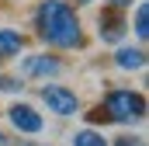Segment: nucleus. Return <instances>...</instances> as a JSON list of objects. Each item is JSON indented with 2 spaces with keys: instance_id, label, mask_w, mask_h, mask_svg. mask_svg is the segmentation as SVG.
Here are the masks:
<instances>
[{
  "instance_id": "nucleus-4",
  "label": "nucleus",
  "mask_w": 149,
  "mask_h": 146,
  "mask_svg": "<svg viewBox=\"0 0 149 146\" xmlns=\"http://www.w3.org/2000/svg\"><path fill=\"white\" fill-rule=\"evenodd\" d=\"M7 118L14 129H21L24 136H38L42 132V115H38L31 105H10L7 108Z\"/></svg>"
},
{
  "instance_id": "nucleus-3",
  "label": "nucleus",
  "mask_w": 149,
  "mask_h": 146,
  "mask_svg": "<svg viewBox=\"0 0 149 146\" xmlns=\"http://www.w3.org/2000/svg\"><path fill=\"white\" fill-rule=\"evenodd\" d=\"M42 101L49 105V111H56V115H76L80 111V98H76L73 91L59 87V84H45L42 87Z\"/></svg>"
},
{
  "instance_id": "nucleus-11",
  "label": "nucleus",
  "mask_w": 149,
  "mask_h": 146,
  "mask_svg": "<svg viewBox=\"0 0 149 146\" xmlns=\"http://www.w3.org/2000/svg\"><path fill=\"white\" fill-rule=\"evenodd\" d=\"M0 91H21V80H14V77H0Z\"/></svg>"
},
{
  "instance_id": "nucleus-6",
  "label": "nucleus",
  "mask_w": 149,
  "mask_h": 146,
  "mask_svg": "<svg viewBox=\"0 0 149 146\" xmlns=\"http://www.w3.org/2000/svg\"><path fill=\"white\" fill-rule=\"evenodd\" d=\"M125 32H128V28H125L121 14H118L114 7L108 11V14H101V38H104V42H121Z\"/></svg>"
},
{
  "instance_id": "nucleus-15",
  "label": "nucleus",
  "mask_w": 149,
  "mask_h": 146,
  "mask_svg": "<svg viewBox=\"0 0 149 146\" xmlns=\"http://www.w3.org/2000/svg\"><path fill=\"white\" fill-rule=\"evenodd\" d=\"M80 4H90V0H80Z\"/></svg>"
},
{
  "instance_id": "nucleus-12",
  "label": "nucleus",
  "mask_w": 149,
  "mask_h": 146,
  "mask_svg": "<svg viewBox=\"0 0 149 146\" xmlns=\"http://www.w3.org/2000/svg\"><path fill=\"white\" fill-rule=\"evenodd\" d=\"M118 146H146V143H142V139H132V136H121Z\"/></svg>"
},
{
  "instance_id": "nucleus-2",
  "label": "nucleus",
  "mask_w": 149,
  "mask_h": 146,
  "mask_svg": "<svg viewBox=\"0 0 149 146\" xmlns=\"http://www.w3.org/2000/svg\"><path fill=\"white\" fill-rule=\"evenodd\" d=\"M146 115V98L135 91H108L104 98V118L108 122H139Z\"/></svg>"
},
{
  "instance_id": "nucleus-7",
  "label": "nucleus",
  "mask_w": 149,
  "mask_h": 146,
  "mask_svg": "<svg viewBox=\"0 0 149 146\" xmlns=\"http://www.w3.org/2000/svg\"><path fill=\"white\" fill-rule=\"evenodd\" d=\"M24 42H28V38L21 35V32H14V28H0V59H14V56L24 49Z\"/></svg>"
},
{
  "instance_id": "nucleus-8",
  "label": "nucleus",
  "mask_w": 149,
  "mask_h": 146,
  "mask_svg": "<svg viewBox=\"0 0 149 146\" xmlns=\"http://www.w3.org/2000/svg\"><path fill=\"white\" fill-rule=\"evenodd\" d=\"M114 63H118L121 70H142V66H146V49H142V45H135V49L125 45V49L114 52Z\"/></svg>"
},
{
  "instance_id": "nucleus-9",
  "label": "nucleus",
  "mask_w": 149,
  "mask_h": 146,
  "mask_svg": "<svg viewBox=\"0 0 149 146\" xmlns=\"http://www.w3.org/2000/svg\"><path fill=\"white\" fill-rule=\"evenodd\" d=\"M73 146H108V139L101 132H94V129H83V132L73 136Z\"/></svg>"
},
{
  "instance_id": "nucleus-14",
  "label": "nucleus",
  "mask_w": 149,
  "mask_h": 146,
  "mask_svg": "<svg viewBox=\"0 0 149 146\" xmlns=\"http://www.w3.org/2000/svg\"><path fill=\"white\" fill-rule=\"evenodd\" d=\"M0 146H7V136H3V132H0Z\"/></svg>"
},
{
  "instance_id": "nucleus-13",
  "label": "nucleus",
  "mask_w": 149,
  "mask_h": 146,
  "mask_svg": "<svg viewBox=\"0 0 149 146\" xmlns=\"http://www.w3.org/2000/svg\"><path fill=\"white\" fill-rule=\"evenodd\" d=\"M114 11H125V7H132V0H108Z\"/></svg>"
},
{
  "instance_id": "nucleus-5",
  "label": "nucleus",
  "mask_w": 149,
  "mask_h": 146,
  "mask_svg": "<svg viewBox=\"0 0 149 146\" xmlns=\"http://www.w3.org/2000/svg\"><path fill=\"white\" fill-rule=\"evenodd\" d=\"M21 73H24V77H56V73H63V59H59V56H49V52L28 56V59L21 63Z\"/></svg>"
},
{
  "instance_id": "nucleus-10",
  "label": "nucleus",
  "mask_w": 149,
  "mask_h": 146,
  "mask_svg": "<svg viewBox=\"0 0 149 146\" xmlns=\"http://www.w3.org/2000/svg\"><path fill=\"white\" fill-rule=\"evenodd\" d=\"M135 35L146 42L149 38V7L146 4H139V11H135Z\"/></svg>"
},
{
  "instance_id": "nucleus-1",
  "label": "nucleus",
  "mask_w": 149,
  "mask_h": 146,
  "mask_svg": "<svg viewBox=\"0 0 149 146\" xmlns=\"http://www.w3.org/2000/svg\"><path fill=\"white\" fill-rule=\"evenodd\" d=\"M35 32L42 42L56 45V49H76L83 45L80 32V18L66 0H42L35 7Z\"/></svg>"
}]
</instances>
